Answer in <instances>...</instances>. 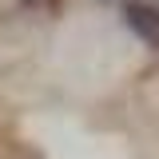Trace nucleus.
Wrapping results in <instances>:
<instances>
[{"mask_svg":"<svg viewBox=\"0 0 159 159\" xmlns=\"http://www.w3.org/2000/svg\"><path fill=\"white\" fill-rule=\"evenodd\" d=\"M119 16H123V28L143 48L159 52V4H151V0H127V4H119Z\"/></svg>","mask_w":159,"mask_h":159,"instance_id":"1","label":"nucleus"},{"mask_svg":"<svg viewBox=\"0 0 159 159\" xmlns=\"http://www.w3.org/2000/svg\"><path fill=\"white\" fill-rule=\"evenodd\" d=\"M119 4H127V0H119Z\"/></svg>","mask_w":159,"mask_h":159,"instance_id":"2","label":"nucleus"}]
</instances>
